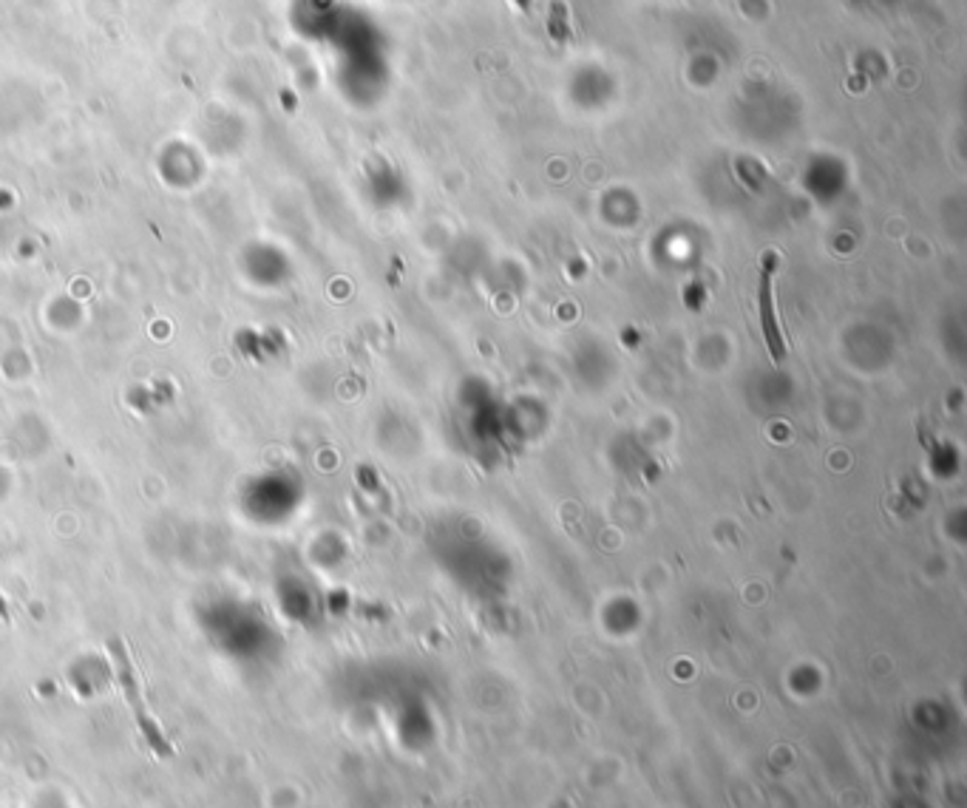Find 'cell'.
Returning a JSON list of instances; mask_svg holds the SVG:
<instances>
[{"label":"cell","mask_w":967,"mask_h":808,"mask_svg":"<svg viewBox=\"0 0 967 808\" xmlns=\"http://www.w3.org/2000/svg\"><path fill=\"white\" fill-rule=\"evenodd\" d=\"M547 29H551V37H554L556 43L570 40L567 9H565V4H559V0H554V4H551V17H547Z\"/></svg>","instance_id":"3"},{"label":"cell","mask_w":967,"mask_h":808,"mask_svg":"<svg viewBox=\"0 0 967 808\" xmlns=\"http://www.w3.org/2000/svg\"><path fill=\"white\" fill-rule=\"evenodd\" d=\"M517 6H519L522 12H531V0H517Z\"/></svg>","instance_id":"4"},{"label":"cell","mask_w":967,"mask_h":808,"mask_svg":"<svg viewBox=\"0 0 967 808\" xmlns=\"http://www.w3.org/2000/svg\"><path fill=\"white\" fill-rule=\"evenodd\" d=\"M111 652H114V659L120 661V675H122V684H125V695H128L131 707H134V717H137V724H140V729H142L145 740L150 744V749H153V752L162 755V757H168V755H170V744H168V737L162 735V729H160L157 724H153V720L148 717V712H145L142 697L137 695V689H140V687H137V681H134V669H131V661L125 659V649H122V644H120V641H111Z\"/></svg>","instance_id":"1"},{"label":"cell","mask_w":967,"mask_h":808,"mask_svg":"<svg viewBox=\"0 0 967 808\" xmlns=\"http://www.w3.org/2000/svg\"><path fill=\"white\" fill-rule=\"evenodd\" d=\"M772 275H775V258H769V265L760 270V287H758V298H760V323H763V335H766L769 349H772L775 361H783V358H786V341L780 338L778 318H775Z\"/></svg>","instance_id":"2"}]
</instances>
